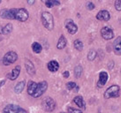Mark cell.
<instances>
[{
  "label": "cell",
  "mask_w": 121,
  "mask_h": 113,
  "mask_svg": "<svg viewBox=\"0 0 121 113\" xmlns=\"http://www.w3.org/2000/svg\"><path fill=\"white\" fill-rule=\"evenodd\" d=\"M13 10V14L14 20H17L19 21L24 22L27 20L29 14L25 8H19V9H12Z\"/></svg>",
  "instance_id": "1"
},
{
  "label": "cell",
  "mask_w": 121,
  "mask_h": 113,
  "mask_svg": "<svg viewBox=\"0 0 121 113\" xmlns=\"http://www.w3.org/2000/svg\"><path fill=\"white\" fill-rule=\"evenodd\" d=\"M36 88H37V83H35V81L30 80L28 82V84H27V94L33 96V95L35 94Z\"/></svg>",
  "instance_id": "16"
},
{
  "label": "cell",
  "mask_w": 121,
  "mask_h": 113,
  "mask_svg": "<svg viewBox=\"0 0 121 113\" xmlns=\"http://www.w3.org/2000/svg\"><path fill=\"white\" fill-rule=\"evenodd\" d=\"M27 2L28 4H30V5H32V4H34L35 2V0H27Z\"/></svg>",
  "instance_id": "32"
},
{
  "label": "cell",
  "mask_w": 121,
  "mask_h": 113,
  "mask_svg": "<svg viewBox=\"0 0 121 113\" xmlns=\"http://www.w3.org/2000/svg\"><path fill=\"white\" fill-rule=\"evenodd\" d=\"M20 73V65H17L13 70L12 71V73H11L10 74H8L7 76H8V78H9L11 80H14L19 77Z\"/></svg>",
  "instance_id": "15"
},
{
  "label": "cell",
  "mask_w": 121,
  "mask_h": 113,
  "mask_svg": "<svg viewBox=\"0 0 121 113\" xmlns=\"http://www.w3.org/2000/svg\"><path fill=\"white\" fill-rule=\"evenodd\" d=\"M96 56H97V52L95 50H91L87 54V59L89 61H93L96 57Z\"/></svg>",
  "instance_id": "26"
},
{
  "label": "cell",
  "mask_w": 121,
  "mask_h": 113,
  "mask_svg": "<svg viewBox=\"0 0 121 113\" xmlns=\"http://www.w3.org/2000/svg\"><path fill=\"white\" fill-rule=\"evenodd\" d=\"M73 102L77 106H79L80 108H81V109H85V108H86V107H85L86 106V103H85L82 96H78L74 97Z\"/></svg>",
  "instance_id": "18"
},
{
  "label": "cell",
  "mask_w": 121,
  "mask_h": 113,
  "mask_svg": "<svg viewBox=\"0 0 121 113\" xmlns=\"http://www.w3.org/2000/svg\"><path fill=\"white\" fill-rule=\"evenodd\" d=\"M32 50H33V51H34L35 53L38 54L43 50V47H42V45H41L40 43H34L33 44H32Z\"/></svg>",
  "instance_id": "23"
},
{
  "label": "cell",
  "mask_w": 121,
  "mask_h": 113,
  "mask_svg": "<svg viewBox=\"0 0 121 113\" xmlns=\"http://www.w3.org/2000/svg\"><path fill=\"white\" fill-rule=\"evenodd\" d=\"M42 106L45 111L48 112H51L55 110L56 108V102L54 101L51 97H46L43 100L42 102Z\"/></svg>",
  "instance_id": "4"
},
{
  "label": "cell",
  "mask_w": 121,
  "mask_h": 113,
  "mask_svg": "<svg viewBox=\"0 0 121 113\" xmlns=\"http://www.w3.org/2000/svg\"><path fill=\"white\" fill-rule=\"evenodd\" d=\"M61 113H64V112H61Z\"/></svg>",
  "instance_id": "37"
},
{
  "label": "cell",
  "mask_w": 121,
  "mask_h": 113,
  "mask_svg": "<svg viewBox=\"0 0 121 113\" xmlns=\"http://www.w3.org/2000/svg\"><path fill=\"white\" fill-rule=\"evenodd\" d=\"M66 43H67V41L65 39V37L64 35H61L59 37V39H58V42H57V48L58 50H63L66 46Z\"/></svg>",
  "instance_id": "19"
},
{
  "label": "cell",
  "mask_w": 121,
  "mask_h": 113,
  "mask_svg": "<svg viewBox=\"0 0 121 113\" xmlns=\"http://www.w3.org/2000/svg\"><path fill=\"white\" fill-rule=\"evenodd\" d=\"M59 4H60L59 0H47L45 2V5L48 8H51V7L55 6V5H59Z\"/></svg>",
  "instance_id": "21"
},
{
  "label": "cell",
  "mask_w": 121,
  "mask_h": 113,
  "mask_svg": "<svg viewBox=\"0 0 121 113\" xmlns=\"http://www.w3.org/2000/svg\"><path fill=\"white\" fill-rule=\"evenodd\" d=\"M65 26L66 27L68 33L71 34V35H74L78 31V27L76 26V24L73 21V20L68 19V20H65Z\"/></svg>",
  "instance_id": "8"
},
{
  "label": "cell",
  "mask_w": 121,
  "mask_h": 113,
  "mask_svg": "<svg viewBox=\"0 0 121 113\" xmlns=\"http://www.w3.org/2000/svg\"><path fill=\"white\" fill-rule=\"evenodd\" d=\"M18 59V55L16 54V52L14 51H9L7 52L3 57L2 62L4 65H9L16 62V60Z\"/></svg>",
  "instance_id": "5"
},
{
  "label": "cell",
  "mask_w": 121,
  "mask_h": 113,
  "mask_svg": "<svg viewBox=\"0 0 121 113\" xmlns=\"http://www.w3.org/2000/svg\"><path fill=\"white\" fill-rule=\"evenodd\" d=\"M115 8L117 11H121V0H116L115 1Z\"/></svg>",
  "instance_id": "28"
},
{
  "label": "cell",
  "mask_w": 121,
  "mask_h": 113,
  "mask_svg": "<svg viewBox=\"0 0 121 113\" xmlns=\"http://www.w3.org/2000/svg\"><path fill=\"white\" fill-rule=\"evenodd\" d=\"M42 1H43V2L44 4H45V2H46V1H47V0H42Z\"/></svg>",
  "instance_id": "34"
},
{
  "label": "cell",
  "mask_w": 121,
  "mask_h": 113,
  "mask_svg": "<svg viewBox=\"0 0 121 113\" xmlns=\"http://www.w3.org/2000/svg\"><path fill=\"white\" fill-rule=\"evenodd\" d=\"M63 76H64V78H68V77H69V72H68V71L64 72V73H63Z\"/></svg>",
  "instance_id": "31"
},
{
  "label": "cell",
  "mask_w": 121,
  "mask_h": 113,
  "mask_svg": "<svg viewBox=\"0 0 121 113\" xmlns=\"http://www.w3.org/2000/svg\"><path fill=\"white\" fill-rule=\"evenodd\" d=\"M96 19L98 20H102V21H108L111 19V15H110V13L108 11L102 10L96 14Z\"/></svg>",
  "instance_id": "11"
},
{
  "label": "cell",
  "mask_w": 121,
  "mask_h": 113,
  "mask_svg": "<svg viewBox=\"0 0 121 113\" xmlns=\"http://www.w3.org/2000/svg\"><path fill=\"white\" fill-rule=\"evenodd\" d=\"M87 8L88 10H94L95 9V4L91 2H87Z\"/></svg>",
  "instance_id": "30"
},
{
  "label": "cell",
  "mask_w": 121,
  "mask_h": 113,
  "mask_svg": "<svg viewBox=\"0 0 121 113\" xmlns=\"http://www.w3.org/2000/svg\"><path fill=\"white\" fill-rule=\"evenodd\" d=\"M68 113H82V111L77 109H74L73 107H69L68 108Z\"/></svg>",
  "instance_id": "29"
},
{
  "label": "cell",
  "mask_w": 121,
  "mask_h": 113,
  "mask_svg": "<svg viewBox=\"0 0 121 113\" xmlns=\"http://www.w3.org/2000/svg\"><path fill=\"white\" fill-rule=\"evenodd\" d=\"M24 87H25V81H20L19 83L14 87V91L16 92L17 94H20L22 91H23Z\"/></svg>",
  "instance_id": "20"
},
{
  "label": "cell",
  "mask_w": 121,
  "mask_h": 113,
  "mask_svg": "<svg viewBox=\"0 0 121 113\" xmlns=\"http://www.w3.org/2000/svg\"><path fill=\"white\" fill-rule=\"evenodd\" d=\"M120 20V22H121V19H120V20Z\"/></svg>",
  "instance_id": "36"
},
{
  "label": "cell",
  "mask_w": 121,
  "mask_h": 113,
  "mask_svg": "<svg viewBox=\"0 0 121 113\" xmlns=\"http://www.w3.org/2000/svg\"><path fill=\"white\" fill-rule=\"evenodd\" d=\"M73 45L74 48L77 50H79V51H81L83 50V43H82V42L81 40H75L73 43Z\"/></svg>",
  "instance_id": "25"
},
{
  "label": "cell",
  "mask_w": 121,
  "mask_h": 113,
  "mask_svg": "<svg viewBox=\"0 0 121 113\" xmlns=\"http://www.w3.org/2000/svg\"><path fill=\"white\" fill-rule=\"evenodd\" d=\"M76 87H77L76 83H75V82H73V81H71V82H68V83L66 84V87H67V89H69V90L73 89V88H75Z\"/></svg>",
  "instance_id": "27"
},
{
  "label": "cell",
  "mask_w": 121,
  "mask_h": 113,
  "mask_svg": "<svg viewBox=\"0 0 121 113\" xmlns=\"http://www.w3.org/2000/svg\"><path fill=\"white\" fill-rule=\"evenodd\" d=\"M47 66L49 71H51L52 73H55V72H57L59 69V64L57 63V61H55V60H51L48 63Z\"/></svg>",
  "instance_id": "17"
},
{
  "label": "cell",
  "mask_w": 121,
  "mask_h": 113,
  "mask_svg": "<svg viewBox=\"0 0 121 113\" xmlns=\"http://www.w3.org/2000/svg\"><path fill=\"white\" fill-rule=\"evenodd\" d=\"M4 83H5V80H2V81H0V87H1L3 86V85H4Z\"/></svg>",
  "instance_id": "33"
},
{
  "label": "cell",
  "mask_w": 121,
  "mask_h": 113,
  "mask_svg": "<svg viewBox=\"0 0 121 113\" xmlns=\"http://www.w3.org/2000/svg\"><path fill=\"white\" fill-rule=\"evenodd\" d=\"M119 91L120 87L118 85H112L110 87H108L107 90L104 93V98L110 99V98H115L119 96Z\"/></svg>",
  "instance_id": "3"
},
{
  "label": "cell",
  "mask_w": 121,
  "mask_h": 113,
  "mask_svg": "<svg viewBox=\"0 0 121 113\" xmlns=\"http://www.w3.org/2000/svg\"><path fill=\"white\" fill-rule=\"evenodd\" d=\"M42 22L45 28L48 30H52L54 28L53 16L49 12H43L42 13Z\"/></svg>",
  "instance_id": "2"
},
{
  "label": "cell",
  "mask_w": 121,
  "mask_h": 113,
  "mask_svg": "<svg viewBox=\"0 0 121 113\" xmlns=\"http://www.w3.org/2000/svg\"><path fill=\"white\" fill-rule=\"evenodd\" d=\"M0 17L3 19H6V20H14L13 14V10H7V9H3L0 12Z\"/></svg>",
  "instance_id": "14"
},
{
  "label": "cell",
  "mask_w": 121,
  "mask_h": 113,
  "mask_svg": "<svg viewBox=\"0 0 121 113\" xmlns=\"http://www.w3.org/2000/svg\"><path fill=\"white\" fill-rule=\"evenodd\" d=\"M4 113H28L23 108L14 105V104H8L4 108Z\"/></svg>",
  "instance_id": "6"
},
{
  "label": "cell",
  "mask_w": 121,
  "mask_h": 113,
  "mask_svg": "<svg viewBox=\"0 0 121 113\" xmlns=\"http://www.w3.org/2000/svg\"><path fill=\"white\" fill-rule=\"evenodd\" d=\"M25 67H26V70H27L28 74H30L32 76L35 74V65L30 60L26 59V61H25Z\"/></svg>",
  "instance_id": "13"
},
{
  "label": "cell",
  "mask_w": 121,
  "mask_h": 113,
  "mask_svg": "<svg viewBox=\"0 0 121 113\" xmlns=\"http://www.w3.org/2000/svg\"><path fill=\"white\" fill-rule=\"evenodd\" d=\"M1 1H2V0H0V3H1Z\"/></svg>",
  "instance_id": "35"
},
{
  "label": "cell",
  "mask_w": 121,
  "mask_h": 113,
  "mask_svg": "<svg viewBox=\"0 0 121 113\" xmlns=\"http://www.w3.org/2000/svg\"><path fill=\"white\" fill-rule=\"evenodd\" d=\"M101 35L105 40H111L114 36L113 30L109 27H104L101 29Z\"/></svg>",
  "instance_id": "9"
},
{
  "label": "cell",
  "mask_w": 121,
  "mask_h": 113,
  "mask_svg": "<svg viewBox=\"0 0 121 113\" xmlns=\"http://www.w3.org/2000/svg\"><path fill=\"white\" fill-rule=\"evenodd\" d=\"M12 31H13V25H12V23H8L3 27V29H2L1 32L4 35H9Z\"/></svg>",
  "instance_id": "22"
},
{
  "label": "cell",
  "mask_w": 121,
  "mask_h": 113,
  "mask_svg": "<svg viewBox=\"0 0 121 113\" xmlns=\"http://www.w3.org/2000/svg\"><path fill=\"white\" fill-rule=\"evenodd\" d=\"M48 88V83L46 81H41L40 83L37 84V88L35 90V94L33 95V97L37 98L40 97L41 96H43L44 94V92L47 90Z\"/></svg>",
  "instance_id": "7"
},
{
  "label": "cell",
  "mask_w": 121,
  "mask_h": 113,
  "mask_svg": "<svg viewBox=\"0 0 121 113\" xmlns=\"http://www.w3.org/2000/svg\"><path fill=\"white\" fill-rule=\"evenodd\" d=\"M82 71H83V69H82V67H81V65L75 66V68H74V76H75L76 79H79V78L81 76Z\"/></svg>",
  "instance_id": "24"
},
{
  "label": "cell",
  "mask_w": 121,
  "mask_h": 113,
  "mask_svg": "<svg viewBox=\"0 0 121 113\" xmlns=\"http://www.w3.org/2000/svg\"><path fill=\"white\" fill-rule=\"evenodd\" d=\"M112 47H113V51L115 52V54L120 56L121 55V36H118V38H116V40L114 41V43L112 44Z\"/></svg>",
  "instance_id": "12"
},
{
  "label": "cell",
  "mask_w": 121,
  "mask_h": 113,
  "mask_svg": "<svg viewBox=\"0 0 121 113\" xmlns=\"http://www.w3.org/2000/svg\"><path fill=\"white\" fill-rule=\"evenodd\" d=\"M108 78H109V75H108V73L106 72H101L99 73V80H98L97 82V86L99 87H104L108 81Z\"/></svg>",
  "instance_id": "10"
}]
</instances>
